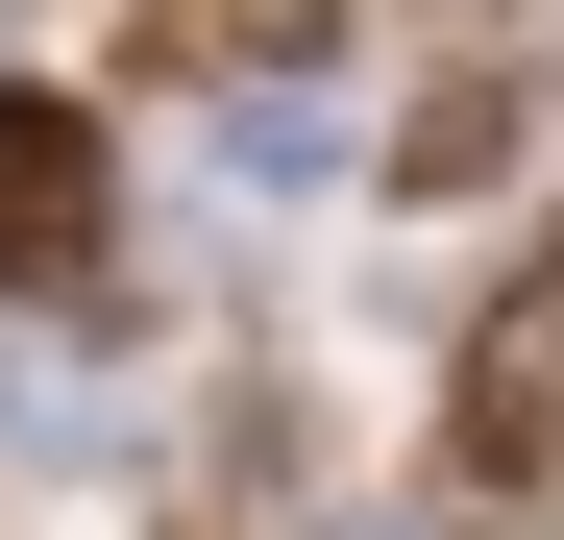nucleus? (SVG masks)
<instances>
[{
  "mask_svg": "<svg viewBox=\"0 0 564 540\" xmlns=\"http://www.w3.org/2000/svg\"><path fill=\"white\" fill-rule=\"evenodd\" d=\"M99 246H123L99 123H74V99H0V295H99Z\"/></svg>",
  "mask_w": 564,
  "mask_h": 540,
  "instance_id": "nucleus-2",
  "label": "nucleus"
},
{
  "mask_svg": "<svg viewBox=\"0 0 564 540\" xmlns=\"http://www.w3.org/2000/svg\"><path fill=\"white\" fill-rule=\"evenodd\" d=\"M442 467L516 492V516H564V246L491 295V344H466V393H442Z\"/></svg>",
  "mask_w": 564,
  "mask_h": 540,
  "instance_id": "nucleus-1",
  "label": "nucleus"
}]
</instances>
